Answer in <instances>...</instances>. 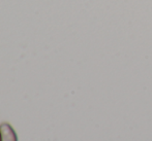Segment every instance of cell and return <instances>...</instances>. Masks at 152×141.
<instances>
[{
  "mask_svg": "<svg viewBox=\"0 0 152 141\" xmlns=\"http://www.w3.org/2000/svg\"><path fill=\"white\" fill-rule=\"evenodd\" d=\"M0 134H1V141H18V136L14 128L7 123L0 125Z\"/></svg>",
  "mask_w": 152,
  "mask_h": 141,
  "instance_id": "cell-1",
  "label": "cell"
},
{
  "mask_svg": "<svg viewBox=\"0 0 152 141\" xmlns=\"http://www.w3.org/2000/svg\"><path fill=\"white\" fill-rule=\"evenodd\" d=\"M0 141H1V134H0Z\"/></svg>",
  "mask_w": 152,
  "mask_h": 141,
  "instance_id": "cell-2",
  "label": "cell"
}]
</instances>
